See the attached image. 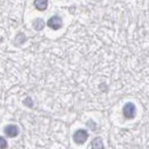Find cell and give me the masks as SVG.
<instances>
[{
  "instance_id": "6da1fadb",
  "label": "cell",
  "mask_w": 149,
  "mask_h": 149,
  "mask_svg": "<svg viewBox=\"0 0 149 149\" xmlns=\"http://www.w3.org/2000/svg\"><path fill=\"white\" fill-rule=\"evenodd\" d=\"M88 136L87 130L84 129H79L74 133L72 138H73V141L77 144H83L87 141Z\"/></svg>"
},
{
  "instance_id": "7a4b0ae2",
  "label": "cell",
  "mask_w": 149,
  "mask_h": 149,
  "mask_svg": "<svg viewBox=\"0 0 149 149\" xmlns=\"http://www.w3.org/2000/svg\"><path fill=\"white\" fill-rule=\"evenodd\" d=\"M123 115L126 119L130 120L135 117L136 115V107L135 104L132 102H128L126 104L122 110Z\"/></svg>"
},
{
  "instance_id": "3957f363",
  "label": "cell",
  "mask_w": 149,
  "mask_h": 149,
  "mask_svg": "<svg viewBox=\"0 0 149 149\" xmlns=\"http://www.w3.org/2000/svg\"><path fill=\"white\" fill-rule=\"evenodd\" d=\"M47 25L51 29L57 31L62 26V19L58 15H54L48 20Z\"/></svg>"
},
{
  "instance_id": "277c9868",
  "label": "cell",
  "mask_w": 149,
  "mask_h": 149,
  "mask_svg": "<svg viewBox=\"0 0 149 149\" xmlns=\"http://www.w3.org/2000/svg\"><path fill=\"white\" fill-rule=\"evenodd\" d=\"M3 132L7 137H10V138H13L19 135V128L15 124H8L5 126Z\"/></svg>"
},
{
  "instance_id": "5b68a950",
  "label": "cell",
  "mask_w": 149,
  "mask_h": 149,
  "mask_svg": "<svg viewBox=\"0 0 149 149\" xmlns=\"http://www.w3.org/2000/svg\"><path fill=\"white\" fill-rule=\"evenodd\" d=\"M48 2V0H35L34 6L38 10L44 11L47 8Z\"/></svg>"
},
{
  "instance_id": "8992f818",
  "label": "cell",
  "mask_w": 149,
  "mask_h": 149,
  "mask_svg": "<svg viewBox=\"0 0 149 149\" xmlns=\"http://www.w3.org/2000/svg\"><path fill=\"white\" fill-rule=\"evenodd\" d=\"M91 147L93 149H104V143L101 137H95L91 141Z\"/></svg>"
},
{
  "instance_id": "52a82bcc",
  "label": "cell",
  "mask_w": 149,
  "mask_h": 149,
  "mask_svg": "<svg viewBox=\"0 0 149 149\" xmlns=\"http://www.w3.org/2000/svg\"><path fill=\"white\" fill-rule=\"evenodd\" d=\"M33 28L37 31H40L44 29V26H45V22H44V19L41 18H37L35 19L33 22Z\"/></svg>"
},
{
  "instance_id": "ba28073f",
  "label": "cell",
  "mask_w": 149,
  "mask_h": 149,
  "mask_svg": "<svg viewBox=\"0 0 149 149\" xmlns=\"http://www.w3.org/2000/svg\"><path fill=\"white\" fill-rule=\"evenodd\" d=\"M8 148V142L3 137L0 136V149H6Z\"/></svg>"
},
{
  "instance_id": "9c48e42d",
  "label": "cell",
  "mask_w": 149,
  "mask_h": 149,
  "mask_svg": "<svg viewBox=\"0 0 149 149\" xmlns=\"http://www.w3.org/2000/svg\"><path fill=\"white\" fill-rule=\"evenodd\" d=\"M24 104H25L26 106H27L28 107H32L33 106V102L32 100V99L29 97H28L25 99V100L24 101Z\"/></svg>"
}]
</instances>
